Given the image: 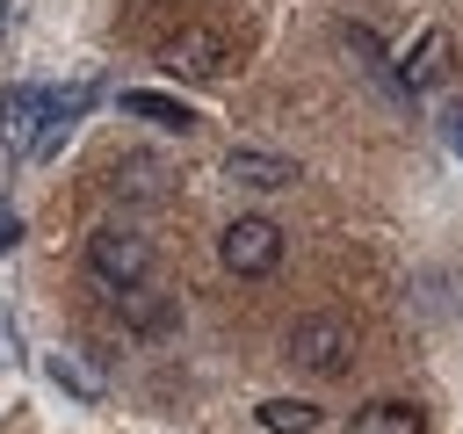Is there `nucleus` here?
Returning a JSON list of instances; mask_svg holds the SVG:
<instances>
[{
	"label": "nucleus",
	"instance_id": "7ed1b4c3",
	"mask_svg": "<svg viewBox=\"0 0 463 434\" xmlns=\"http://www.w3.org/2000/svg\"><path fill=\"white\" fill-rule=\"evenodd\" d=\"M289 362H304L311 376H340V369L354 362V333H347V318H333V311L304 318V326L289 333Z\"/></svg>",
	"mask_w": 463,
	"mask_h": 434
},
{
	"label": "nucleus",
	"instance_id": "9d476101",
	"mask_svg": "<svg viewBox=\"0 0 463 434\" xmlns=\"http://www.w3.org/2000/svg\"><path fill=\"white\" fill-rule=\"evenodd\" d=\"M116 297H123V318H130V326H145V333L174 326V304H166V297H137V289H116Z\"/></svg>",
	"mask_w": 463,
	"mask_h": 434
},
{
	"label": "nucleus",
	"instance_id": "39448f33",
	"mask_svg": "<svg viewBox=\"0 0 463 434\" xmlns=\"http://www.w3.org/2000/svg\"><path fill=\"white\" fill-rule=\"evenodd\" d=\"M347 434H427V412H420L412 398H369V405L347 420Z\"/></svg>",
	"mask_w": 463,
	"mask_h": 434
},
{
	"label": "nucleus",
	"instance_id": "f257e3e1",
	"mask_svg": "<svg viewBox=\"0 0 463 434\" xmlns=\"http://www.w3.org/2000/svg\"><path fill=\"white\" fill-rule=\"evenodd\" d=\"M87 275L109 282V289H137L152 275V239L145 231H123V224L87 231Z\"/></svg>",
	"mask_w": 463,
	"mask_h": 434
},
{
	"label": "nucleus",
	"instance_id": "0eeeda50",
	"mask_svg": "<svg viewBox=\"0 0 463 434\" xmlns=\"http://www.w3.org/2000/svg\"><path fill=\"white\" fill-rule=\"evenodd\" d=\"M224 174L246 181V188H289V181H297V159H275V152H232Z\"/></svg>",
	"mask_w": 463,
	"mask_h": 434
},
{
	"label": "nucleus",
	"instance_id": "6e6552de",
	"mask_svg": "<svg viewBox=\"0 0 463 434\" xmlns=\"http://www.w3.org/2000/svg\"><path fill=\"white\" fill-rule=\"evenodd\" d=\"M123 108L145 116V123H166V130H195V108L174 101V94H145V87H137V94H123Z\"/></svg>",
	"mask_w": 463,
	"mask_h": 434
},
{
	"label": "nucleus",
	"instance_id": "9b49d317",
	"mask_svg": "<svg viewBox=\"0 0 463 434\" xmlns=\"http://www.w3.org/2000/svg\"><path fill=\"white\" fill-rule=\"evenodd\" d=\"M14 239H22V224H14L7 210H0V246H14Z\"/></svg>",
	"mask_w": 463,
	"mask_h": 434
},
{
	"label": "nucleus",
	"instance_id": "1a4fd4ad",
	"mask_svg": "<svg viewBox=\"0 0 463 434\" xmlns=\"http://www.w3.org/2000/svg\"><path fill=\"white\" fill-rule=\"evenodd\" d=\"M260 427H268V434H318V405H304V398H268V405H260Z\"/></svg>",
	"mask_w": 463,
	"mask_h": 434
},
{
	"label": "nucleus",
	"instance_id": "20e7f679",
	"mask_svg": "<svg viewBox=\"0 0 463 434\" xmlns=\"http://www.w3.org/2000/svg\"><path fill=\"white\" fill-rule=\"evenodd\" d=\"M217 253H224L232 275H268L282 260V224L275 217H232L224 239H217Z\"/></svg>",
	"mask_w": 463,
	"mask_h": 434
},
{
	"label": "nucleus",
	"instance_id": "423d86ee",
	"mask_svg": "<svg viewBox=\"0 0 463 434\" xmlns=\"http://www.w3.org/2000/svg\"><path fill=\"white\" fill-rule=\"evenodd\" d=\"M441 72H449V36H441V29H427V36L412 43V58L398 65V87H405V94H427Z\"/></svg>",
	"mask_w": 463,
	"mask_h": 434
},
{
	"label": "nucleus",
	"instance_id": "f03ea898",
	"mask_svg": "<svg viewBox=\"0 0 463 434\" xmlns=\"http://www.w3.org/2000/svg\"><path fill=\"white\" fill-rule=\"evenodd\" d=\"M159 65H166L174 80H195V87H217V80L232 72V43H224L217 29H174V36L159 43Z\"/></svg>",
	"mask_w": 463,
	"mask_h": 434
}]
</instances>
